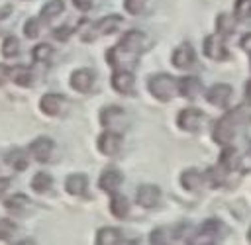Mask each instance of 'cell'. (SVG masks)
Listing matches in <instances>:
<instances>
[{"mask_svg": "<svg viewBox=\"0 0 251 245\" xmlns=\"http://www.w3.org/2000/svg\"><path fill=\"white\" fill-rule=\"evenodd\" d=\"M124 25V18L120 14H108V16H102L100 20H96L94 24L88 25V33H82V41H94L96 37L100 35H110L114 33L116 29H120Z\"/></svg>", "mask_w": 251, "mask_h": 245, "instance_id": "obj_5", "label": "cell"}, {"mask_svg": "<svg viewBox=\"0 0 251 245\" xmlns=\"http://www.w3.org/2000/svg\"><path fill=\"white\" fill-rule=\"evenodd\" d=\"M202 49H204V55L208 59H212V61H226V59H229V51L226 47L224 35H220L218 31L204 37Z\"/></svg>", "mask_w": 251, "mask_h": 245, "instance_id": "obj_7", "label": "cell"}, {"mask_svg": "<svg viewBox=\"0 0 251 245\" xmlns=\"http://www.w3.org/2000/svg\"><path fill=\"white\" fill-rule=\"evenodd\" d=\"M4 169H10V167H8V163H6V155L0 153V176H2V171H4Z\"/></svg>", "mask_w": 251, "mask_h": 245, "instance_id": "obj_44", "label": "cell"}, {"mask_svg": "<svg viewBox=\"0 0 251 245\" xmlns=\"http://www.w3.org/2000/svg\"><path fill=\"white\" fill-rule=\"evenodd\" d=\"M122 180H124L122 171H120L118 167L110 165V167H106V169L102 171V174H100V178H98V188H100L102 192H106V194H112V192H116V190L120 188Z\"/></svg>", "mask_w": 251, "mask_h": 245, "instance_id": "obj_18", "label": "cell"}, {"mask_svg": "<svg viewBox=\"0 0 251 245\" xmlns=\"http://www.w3.org/2000/svg\"><path fill=\"white\" fill-rule=\"evenodd\" d=\"M243 92H245V100L251 104V78L245 82V86H243Z\"/></svg>", "mask_w": 251, "mask_h": 245, "instance_id": "obj_43", "label": "cell"}, {"mask_svg": "<svg viewBox=\"0 0 251 245\" xmlns=\"http://www.w3.org/2000/svg\"><path fill=\"white\" fill-rule=\"evenodd\" d=\"M124 116H126L124 114V108H120V106H106L100 112V123L104 127H112V125L122 123L124 122Z\"/></svg>", "mask_w": 251, "mask_h": 245, "instance_id": "obj_26", "label": "cell"}, {"mask_svg": "<svg viewBox=\"0 0 251 245\" xmlns=\"http://www.w3.org/2000/svg\"><path fill=\"white\" fill-rule=\"evenodd\" d=\"M94 82H96V74L90 69H76V71H73V74L69 78L71 88L80 92V94H88L92 90Z\"/></svg>", "mask_w": 251, "mask_h": 245, "instance_id": "obj_17", "label": "cell"}, {"mask_svg": "<svg viewBox=\"0 0 251 245\" xmlns=\"http://www.w3.org/2000/svg\"><path fill=\"white\" fill-rule=\"evenodd\" d=\"M206 122H208V116L202 110L194 108V106L182 108L176 114V125H178V129H182L186 133H198V131H202L204 125H206Z\"/></svg>", "mask_w": 251, "mask_h": 245, "instance_id": "obj_6", "label": "cell"}, {"mask_svg": "<svg viewBox=\"0 0 251 245\" xmlns=\"http://www.w3.org/2000/svg\"><path fill=\"white\" fill-rule=\"evenodd\" d=\"M149 241L155 243V245H165V243L175 241V227H167V225L155 227L149 235Z\"/></svg>", "mask_w": 251, "mask_h": 245, "instance_id": "obj_32", "label": "cell"}, {"mask_svg": "<svg viewBox=\"0 0 251 245\" xmlns=\"http://www.w3.org/2000/svg\"><path fill=\"white\" fill-rule=\"evenodd\" d=\"M73 4H75L76 10H80V12H88V10L92 8L94 0H73Z\"/></svg>", "mask_w": 251, "mask_h": 245, "instance_id": "obj_38", "label": "cell"}, {"mask_svg": "<svg viewBox=\"0 0 251 245\" xmlns=\"http://www.w3.org/2000/svg\"><path fill=\"white\" fill-rule=\"evenodd\" d=\"M2 55L6 59H14V57L20 55V41H18V37H14V35L4 37V41H2Z\"/></svg>", "mask_w": 251, "mask_h": 245, "instance_id": "obj_33", "label": "cell"}, {"mask_svg": "<svg viewBox=\"0 0 251 245\" xmlns=\"http://www.w3.org/2000/svg\"><path fill=\"white\" fill-rule=\"evenodd\" d=\"M247 241L251 243V225H249V229H247Z\"/></svg>", "mask_w": 251, "mask_h": 245, "instance_id": "obj_45", "label": "cell"}, {"mask_svg": "<svg viewBox=\"0 0 251 245\" xmlns=\"http://www.w3.org/2000/svg\"><path fill=\"white\" fill-rule=\"evenodd\" d=\"M8 188H10V178H6V176H0V198L8 192Z\"/></svg>", "mask_w": 251, "mask_h": 245, "instance_id": "obj_41", "label": "cell"}, {"mask_svg": "<svg viewBox=\"0 0 251 245\" xmlns=\"http://www.w3.org/2000/svg\"><path fill=\"white\" fill-rule=\"evenodd\" d=\"M249 123H251V110L247 106H233V108L227 106L224 116L218 118L212 127V139L218 145H227Z\"/></svg>", "mask_w": 251, "mask_h": 245, "instance_id": "obj_1", "label": "cell"}, {"mask_svg": "<svg viewBox=\"0 0 251 245\" xmlns=\"http://www.w3.org/2000/svg\"><path fill=\"white\" fill-rule=\"evenodd\" d=\"M202 90H204V84L196 74H186V76L176 78V92L190 102L196 100L202 94Z\"/></svg>", "mask_w": 251, "mask_h": 245, "instance_id": "obj_14", "label": "cell"}, {"mask_svg": "<svg viewBox=\"0 0 251 245\" xmlns=\"http://www.w3.org/2000/svg\"><path fill=\"white\" fill-rule=\"evenodd\" d=\"M149 0H124V10L131 16H141L147 10Z\"/></svg>", "mask_w": 251, "mask_h": 245, "instance_id": "obj_36", "label": "cell"}, {"mask_svg": "<svg viewBox=\"0 0 251 245\" xmlns=\"http://www.w3.org/2000/svg\"><path fill=\"white\" fill-rule=\"evenodd\" d=\"M208 184L206 182V172L190 167V169H184L180 172V186L186 190V192H198L202 190V186Z\"/></svg>", "mask_w": 251, "mask_h": 245, "instance_id": "obj_20", "label": "cell"}, {"mask_svg": "<svg viewBox=\"0 0 251 245\" xmlns=\"http://www.w3.org/2000/svg\"><path fill=\"white\" fill-rule=\"evenodd\" d=\"M6 163H8V167H10L12 171L22 172V171H25L27 165H29V153H27L25 149L16 147V149H12V151L6 155Z\"/></svg>", "mask_w": 251, "mask_h": 245, "instance_id": "obj_24", "label": "cell"}, {"mask_svg": "<svg viewBox=\"0 0 251 245\" xmlns=\"http://www.w3.org/2000/svg\"><path fill=\"white\" fill-rule=\"evenodd\" d=\"M88 188V176L84 172H71L65 178V190L71 196H84Z\"/></svg>", "mask_w": 251, "mask_h": 245, "instance_id": "obj_21", "label": "cell"}, {"mask_svg": "<svg viewBox=\"0 0 251 245\" xmlns=\"http://www.w3.org/2000/svg\"><path fill=\"white\" fill-rule=\"evenodd\" d=\"M147 90L159 102H169L176 94V78L171 76V74H167V73L151 74L149 80H147Z\"/></svg>", "mask_w": 251, "mask_h": 245, "instance_id": "obj_3", "label": "cell"}, {"mask_svg": "<svg viewBox=\"0 0 251 245\" xmlns=\"http://www.w3.org/2000/svg\"><path fill=\"white\" fill-rule=\"evenodd\" d=\"M122 143H124L122 133L114 131L112 127H108L106 131H102V133L98 135V141H96L98 151H100L104 157H118L120 151H122Z\"/></svg>", "mask_w": 251, "mask_h": 245, "instance_id": "obj_8", "label": "cell"}, {"mask_svg": "<svg viewBox=\"0 0 251 245\" xmlns=\"http://www.w3.org/2000/svg\"><path fill=\"white\" fill-rule=\"evenodd\" d=\"M120 49H124L126 53H131V55H143L145 51H149L151 49V37L145 33V31H141V29H127L122 37H120V41L116 43Z\"/></svg>", "mask_w": 251, "mask_h": 245, "instance_id": "obj_4", "label": "cell"}, {"mask_svg": "<svg viewBox=\"0 0 251 245\" xmlns=\"http://www.w3.org/2000/svg\"><path fill=\"white\" fill-rule=\"evenodd\" d=\"M108 208H110V214H112L114 218L124 220V218H127V214H129V200H127L124 194H118V190H116V192L110 194V204H108Z\"/></svg>", "mask_w": 251, "mask_h": 245, "instance_id": "obj_23", "label": "cell"}, {"mask_svg": "<svg viewBox=\"0 0 251 245\" xmlns=\"http://www.w3.org/2000/svg\"><path fill=\"white\" fill-rule=\"evenodd\" d=\"M31 57H33V63L35 65H49L51 57H53V47L49 43H37L33 49H31Z\"/></svg>", "mask_w": 251, "mask_h": 245, "instance_id": "obj_31", "label": "cell"}, {"mask_svg": "<svg viewBox=\"0 0 251 245\" xmlns=\"http://www.w3.org/2000/svg\"><path fill=\"white\" fill-rule=\"evenodd\" d=\"M231 96H233V88L226 82H218V84H212L208 90H206V100L216 106V108H227L229 102H231Z\"/></svg>", "mask_w": 251, "mask_h": 245, "instance_id": "obj_15", "label": "cell"}, {"mask_svg": "<svg viewBox=\"0 0 251 245\" xmlns=\"http://www.w3.org/2000/svg\"><path fill=\"white\" fill-rule=\"evenodd\" d=\"M171 63H173V67L178 69V71H188V69H192V67L196 65V51H194V47H192L190 43H180V45L173 51Z\"/></svg>", "mask_w": 251, "mask_h": 245, "instance_id": "obj_11", "label": "cell"}, {"mask_svg": "<svg viewBox=\"0 0 251 245\" xmlns=\"http://www.w3.org/2000/svg\"><path fill=\"white\" fill-rule=\"evenodd\" d=\"M18 231V225L10 218H0V241H10Z\"/></svg>", "mask_w": 251, "mask_h": 245, "instance_id": "obj_35", "label": "cell"}, {"mask_svg": "<svg viewBox=\"0 0 251 245\" xmlns=\"http://www.w3.org/2000/svg\"><path fill=\"white\" fill-rule=\"evenodd\" d=\"M96 245H118L126 241V235L120 227H100L96 231Z\"/></svg>", "mask_w": 251, "mask_h": 245, "instance_id": "obj_22", "label": "cell"}, {"mask_svg": "<svg viewBox=\"0 0 251 245\" xmlns=\"http://www.w3.org/2000/svg\"><path fill=\"white\" fill-rule=\"evenodd\" d=\"M8 80H10V67L4 65V63H0V86L6 84Z\"/></svg>", "mask_w": 251, "mask_h": 245, "instance_id": "obj_39", "label": "cell"}, {"mask_svg": "<svg viewBox=\"0 0 251 245\" xmlns=\"http://www.w3.org/2000/svg\"><path fill=\"white\" fill-rule=\"evenodd\" d=\"M135 202L141 208H147V210L159 206V202H161V188L155 186V184H141L135 190Z\"/></svg>", "mask_w": 251, "mask_h": 245, "instance_id": "obj_19", "label": "cell"}, {"mask_svg": "<svg viewBox=\"0 0 251 245\" xmlns=\"http://www.w3.org/2000/svg\"><path fill=\"white\" fill-rule=\"evenodd\" d=\"M226 235H227L226 223L222 220H218V218H208L192 233L188 243H192V245H212V243L222 241V237H226Z\"/></svg>", "mask_w": 251, "mask_h": 245, "instance_id": "obj_2", "label": "cell"}, {"mask_svg": "<svg viewBox=\"0 0 251 245\" xmlns=\"http://www.w3.org/2000/svg\"><path fill=\"white\" fill-rule=\"evenodd\" d=\"M233 18L247 22L251 20V0H235L233 4Z\"/></svg>", "mask_w": 251, "mask_h": 245, "instance_id": "obj_34", "label": "cell"}, {"mask_svg": "<svg viewBox=\"0 0 251 245\" xmlns=\"http://www.w3.org/2000/svg\"><path fill=\"white\" fill-rule=\"evenodd\" d=\"M216 31L220 35H224V37L229 35V33H233L235 31V18L231 14H226V12L218 14L216 16Z\"/></svg>", "mask_w": 251, "mask_h": 245, "instance_id": "obj_30", "label": "cell"}, {"mask_svg": "<svg viewBox=\"0 0 251 245\" xmlns=\"http://www.w3.org/2000/svg\"><path fill=\"white\" fill-rule=\"evenodd\" d=\"M10 80L18 86H31L33 84V71L25 65H16V67H10Z\"/></svg>", "mask_w": 251, "mask_h": 245, "instance_id": "obj_25", "label": "cell"}, {"mask_svg": "<svg viewBox=\"0 0 251 245\" xmlns=\"http://www.w3.org/2000/svg\"><path fill=\"white\" fill-rule=\"evenodd\" d=\"M53 151H55V141L51 139V137H35L31 143H29V147H27V153H29V157H33L37 163H47V161H51V157H53Z\"/></svg>", "mask_w": 251, "mask_h": 245, "instance_id": "obj_13", "label": "cell"}, {"mask_svg": "<svg viewBox=\"0 0 251 245\" xmlns=\"http://www.w3.org/2000/svg\"><path fill=\"white\" fill-rule=\"evenodd\" d=\"M106 61L108 65L114 69H124V71H133L137 67V55H131V53H126L124 49H120L118 45L110 47L106 51Z\"/></svg>", "mask_w": 251, "mask_h": 245, "instance_id": "obj_9", "label": "cell"}, {"mask_svg": "<svg viewBox=\"0 0 251 245\" xmlns=\"http://www.w3.org/2000/svg\"><path fill=\"white\" fill-rule=\"evenodd\" d=\"M218 167L227 174H239L241 171V155L233 145H222V153L218 157Z\"/></svg>", "mask_w": 251, "mask_h": 245, "instance_id": "obj_10", "label": "cell"}, {"mask_svg": "<svg viewBox=\"0 0 251 245\" xmlns=\"http://www.w3.org/2000/svg\"><path fill=\"white\" fill-rule=\"evenodd\" d=\"M247 155H249V157H251V141H249V143H247Z\"/></svg>", "mask_w": 251, "mask_h": 245, "instance_id": "obj_46", "label": "cell"}, {"mask_svg": "<svg viewBox=\"0 0 251 245\" xmlns=\"http://www.w3.org/2000/svg\"><path fill=\"white\" fill-rule=\"evenodd\" d=\"M29 206H31V200L25 194H14L4 200V208L14 214H25L29 210Z\"/></svg>", "mask_w": 251, "mask_h": 245, "instance_id": "obj_28", "label": "cell"}, {"mask_svg": "<svg viewBox=\"0 0 251 245\" xmlns=\"http://www.w3.org/2000/svg\"><path fill=\"white\" fill-rule=\"evenodd\" d=\"M110 84L116 92L120 94H133L135 90V78H133V71H124V69H114L112 71V78H110Z\"/></svg>", "mask_w": 251, "mask_h": 245, "instance_id": "obj_16", "label": "cell"}, {"mask_svg": "<svg viewBox=\"0 0 251 245\" xmlns=\"http://www.w3.org/2000/svg\"><path fill=\"white\" fill-rule=\"evenodd\" d=\"M31 188H33L37 194H47V192H51V188H53V176H51L49 172H45V171L35 172L33 178H31Z\"/></svg>", "mask_w": 251, "mask_h": 245, "instance_id": "obj_29", "label": "cell"}, {"mask_svg": "<svg viewBox=\"0 0 251 245\" xmlns=\"http://www.w3.org/2000/svg\"><path fill=\"white\" fill-rule=\"evenodd\" d=\"M41 20L39 18H29L27 22H25V25H24V35L27 37V39H35L39 33H41Z\"/></svg>", "mask_w": 251, "mask_h": 245, "instance_id": "obj_37", "label": "cell"}, {"mask_svg": "<svg viewBox=\"0 0 251 245\" xmlns=\"http://www.w3.org/2000/svg\"><path fill=\"white\" fill-rule=\"evenodd\" d=\"M239 45H241V49H243L247 55H251V33H245V35L241 37Z\"/></svg>", "mask_w": 251, "mask_h": 245, "instance_id": "obj_40", "label": "cell"}, {"mask_svg": "<svg viewBox=\"0 0 251 245\" xmlns=\"http://www.w3.org/2000/svg\"><path fill=\"white\" fill-rule=\"evenodd\" d=\"M69 100L65 94H59V92H47L39 98V108L45 116H61L67 108Z\"/></svg>", "mask_w": 251, "mask_h": 245, "instance_id": "obj_12", "label": "cell"}, {"mask_svg": "<svg viewBox=\"0 0 251 245\" xmlns=\"http://www.w3.org/2000/svg\"><path fill=\"white\" fill-rule=\"evenodd\" d=\"M10 12H12V6H10V4H6V6L0 10V24H2V22H4L8 16H10ZM0 31H2V29H0Z\"/></svg>", "mask_w": 251, "mask_h": 245, "instance_id": "obj_42", "label": "cell"}, {"mask_svg": "<svg viewBox=\"0 0 251 245\" xmlns=\"http://www.w3.org/2000/svg\"><path fill=\"white\" fill-rule=\"evenodd\" d=\"M65 10V2L63 0H49L43 8H41V14H39V20L41 24H51L53 20H57Z\"/></svg>", "mask_w": 251, "mask_h": 245, "instance_id": "obj_27", "label": "cell"}]
</instances>
